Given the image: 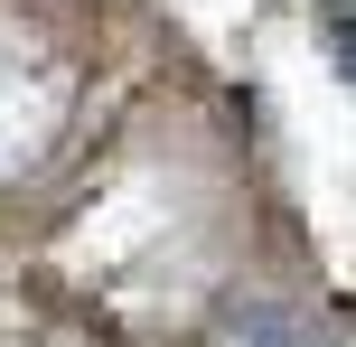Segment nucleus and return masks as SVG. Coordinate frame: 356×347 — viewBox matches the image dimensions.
<instances>
[{
  "mask_svg": "<svg viewBox=\"0 0 356 347\" xmlns=\"http://www.w3.org/2000/svg\"><path fill=\"white\" fill-rule=\"evenodd\" d=\"M234 347H309V319L282 300H244L234 310Z\"/></svg>",
  "mask_w": 356,
  "mask_h": 347,
  "instance_id": "1",
  "label": "nucleus"
}]
</instances>
